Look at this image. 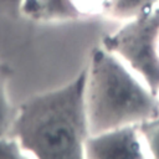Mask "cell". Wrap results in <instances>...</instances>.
<instances>
[{
    "label": "cell",
    "mask_w": 159,
    "mask_h": 159,
    "mask_svg": "<svg viewBox=\"0 0 159 159\" xmlns=\"http://www.w3.org/2000/svg\"><path fill=\"white\" fill-rule=\"evenodd\" d=\"M87 67L62 87L35 94L16 111L11 128L22 149L41 159H81L89 135Z\"/></svg>",
    "instance_id": "obj_1"
},
{
    "label": "cell",
    "mask_w": 159,
    "mask_h": 159,
    "mask_svg": "<svg viewBox=\"0 0 159 159\" xmlns=\"http://www.w3.org/2000/svg\"><path fill=\"white\" fill-rule=\"evenodd\" d=\"M89 134L159 116V97L104 47L92 51L84 89Z\"/></svg>",
    "instance_id": "obj_2"
},
{
    "label": "cell",
    "mask_w": 159,
    "mask_h": 159,
    "mask_svg": "<svg viewBox=\"0 0 159 159\" xmlns=\"http://www.w3.org/2000/svg\"><path fill=\"white\" fill-rule=\"evenodd\" d=\"M102 47L124 61L154 94H159V4L104 36Z\"/></svg>",
    "instance_id": "obj_3"
},
{
    "label": "cell",
    "mask_w": 159,
    "mask_h": 159,
    "mask_svg": "<svg viewBox=\"0 0 159 159\" xmlns=\"http://www.w3.org/2000/svg\"><path fill=\"white\" fill-rule=\"evenodd\" d=\"M144 152L145 145L137 124L89 134L83 147L87 159H139L147 157Z\"/></svg>",
    "instance_id": "obj_4"
},
{
    "label": "cell",
    "mask_w": 159,
    "mask_h": 159,
    "mask_svg": "<svg viewBox=\"0 0 159 159\" xmlns=\"http://www.w3.org/2000/svg\"><path fill=\"white\" fill-rule=\"evenodd\" d=\"M20 14L34 21H73L80 16L68 0H24Z\"/></svg>",
    "instance_id": "obj_5"
},
{
    "label": "cell",
    "mask_w": 159,
    "mask_h": 159,
    "mask_svg": "<svg viewBox=\"0 0 159 159\" xmlns=\"http://www.w3.org/2000/svg\"><path fill=\"white\" fill-rule=\"evenodd\" d=\"M158 4L159 0H107L102 15L112 20L128 21Z\"/></svg>",
    "instance_id": "obj_6"
},
{
    "label": "cell",
    "mask_w": 159,
    "mask_h": 159,
    "mask_svg": "<svg viewBox=\"0 0 159 159\" xmlns=\"http://www.w3.org/2000/svg\"><path fill=\"white\" fill-rule=\"evenodd\" d=\"M15 114L7 96V71L0 62V137L11 134Z\"/></svg>",
    "instance_id": "obj_7"
},
{
    "label": "cell",
    "mask_w": 159,
    "mask_h": 159,
    "mask_svg": "<svg viewBox=\"0 0 159 159\" xmlns=\"http://www.w3.org/2000/svg\"><path fill=\"white\" fill-rule=\"evenodd\" d=\"M137 127L149 155L159 159V116L143 120Z\"/></svg>",
    "instance_id": "obj_8"
},
{
    "label": "cell",
    "mask_w": 159,
    "mask_h": 159,
    "mask_svg": "<svg viewBox=\"0 0 159 159\" xmlns=\"http://www.w3.org/2000/svg\"><path fill=\"white\" fill-rule=\"evenodd\" d=\"M80 19L102 14L107 0H68Z\"/></svg>",
    "instance_id": "obj_9"
},
{
    "label": "cell",
    "mask_w": 159,
    "mask_h": 159,
    "mask_svg": "<svg viewBox=\"0 0 159 159\" xmlns=\"http://www.w3.org/2000/svg\"><path fill=\"white\" fill-rule=\"evenodd\" d=\"M25 152L20 145L19 140L12 135L0 137V159H14V158H24Z\"/></svg>",
    "instance_id": "obj_10"
},
{
    "label": "cell",
    "mask_w": 159,
    "mask_h": 159,
    "mask_svg": "<svg viewBox=\"0 0 159 159\" xmlns=\"http://www.w3.org/2000/svg\"><path fill=\"white\" fill-rule=\"evenodd\" d=\"M22 1L24 0H0V10L12 15H17L20 14Z\"/></svg>",
    "instance_id": "obj_11"
}]
</instances>
